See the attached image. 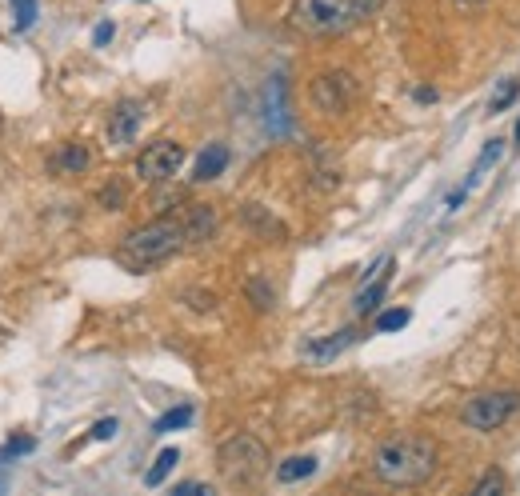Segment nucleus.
Wrapping results in <instances>:
<instances>
[{
	"instance_id": "1",
	"label": "nucleus",
	"mask_w": 520,
	"mask_h": 496,
	"mask_svg": "<svg viewBox=\"0 0 520 496\" xmlns=\"http://www.w3.org/2000/svg\"><path fill=\"white\" fill-rule=\"evenodd\" d=\"M440 452L428 436H392L372 452V476L392 488H420L436 476Z\"/></svg>"
},
{
	"instance_id": "2",
	"label": "nucleus",
	"mask_w": 520,
	"mask_h": 496,
	"mask_svg": "<svg viewBox=\"0 0 520 496\" xmlns=\"http://www.w3.org/2000/svg\"><path fill=\"white\" fill-rule=\"evenodd\" d=\"M384 0H292L288 24L304 36H340L380 12Z\"/></svg>"
},
{
	"instance_id": "3",
	"label": "nucleus",
	"mask_w": 520,
	"mask_h": 496,
	"mask_svg": "<svg viewBox=\"0 0 520 496\" xmlns=\"http://www.w3.org/2000/svg\"><path fill=\"white\" fill-rule=\"evenodd\" d=\"M188 244V232H184V220H172V216H160V220H148L140 228H132L120 248H116V260L132 272H144L152 264H164L168 256H176L180 248Z\"/></svg>"
},
{
	"instance_id": "4",
	"label": "nucleus",
	"mask_w": 520,
	"mask_h": 496,
	"mask_svg": "<svg viewBox=\"0 0 520 496\" xmlns=\"http://www.w3.org/2000/svg\"><path fill=\"white\" fill-rule=\"evenodd\" d=\"M216 472H220L224 484L248 488V484H256V480L268 472V448H264L256 436L236 432V436H228V440L216 448Z\"/></svg>"
},
{
	"instance_id": "5",
	"label": "nucleus",
	"mask_w": 520,
	"mask_h": 496,
	"mask_svg": "<svg viewBox=\"0 0 520 496\" xmlns=\"http://www.w3.org/2000/svg\"><path fill=\"white\" fill-rule=\"evenodd\" d=\"M520 408V392L516 388H492V392H476L464 400L460 408V420L472 428V432H496L500 424H508Z\"/></svg>"
},
{
	"instance_id": "6",
	"label": "nucleus",
	"mask_w": 520,
	"mask_h": 496,
	"mask_svg": "<svg viewBox=\"0 0 520 496\" xmlns=\"http://www.w3.org/2000/svg\"><path fill=\"white\" fill-rule=\"evenodd\" d=\"M356 76L352 72H344V68H336V72H320L316 80H312V104H316V112H324V116H344L352 104H356Z\"/></svg>"
},
{
	"instance_id": "7",
	"label": "nucleus",
	"mask_w": 520,
	"mask_h": 496,
	"mask_svg": "<svg viewBox=\"0 0 520 496\" xmlns=\"http://www.w3.org/2000/svg\"><path fill=\"white\" fill-rule=\"evenodd\" d=\"M184 156H188L184 144H176V140H156V144H148V148L136 156V176L148 180V184L172 180V176L180 172Z\"/></svg>"
},
{
	"instance_id": "8",
	"label": "nucleus",
	"mask_w": 520,
	"mask_h": 496,
	"mask_svg": "<svg viewBox=\"0 0 520 496\" xmlns=\"http://www.w3.org/2000/svg\"><path fill=\"white\" fill-rule=\"evenodd\" d=\"M140 124H144V104H140V100H120V104L108 112V144H112V148L132 144L136 132H140Z\"/></svg>"
},
{
	"instance_id": "9",
	"label": "nucleus",
	"mask_w": 520,
	"mask_h": 496,
	"mask_svg": "<svg viewBox=\"0 0 520 496\" xmlns=\"http://www.w3.org/2000/svg\"><path fill=\"white\" fill-rule=\"evenodd\" d=\"M352 340H356V328H340V332H328V336H320V340H308V344L300 348V356L312 360V364H324V360L340 356Z\"/></svg>"
},
{
	"instance_id": "10",
	"label": "nucleus",
	"mask_w": 520,
	"mask_h": 496,
	"mask_svg": "<svg viewBox=\"0 0 520 496\" xmlns=\"http://www.w3.org/2000/svg\"><path fill=\"white\" fill-rule=\"evenodd\" d=\"M228 144H208L200 156H196V168H192V180L196 184H208V180H216L224 168H228Z\"/></svg>"
},
{
	"instance_id": "11",
	"label": "nucleus",
	"mask_w": 520,
	"mask_h": 496,
	"mask_svg": "<svg viewBox=\"0 0 520 496\" xmlns=\"http://www.w3.org/2000/svg\"><path fill=\"white\" fill-rule=\"evenodd\" d=\"M184 232H188V244L212 240V232H216V212H212V204H192V208L184 212Z\"/></svg>"
},
{
	"instance_id": "12",
	"label": "nucleus",
	"mask_w": 520,
	"mask_h": 496,
	"mask_svg": "<svg viewBox=\"0 0 520 496\" xmlns=\"http://www.w3.org/2000/svg\"><path fill=\"white\" fill-rule=\"evenodd\" d=\"M388 268H392V260L384 256V264H380L376 280H372V284H364V288L356 292V300H352L356 316H368V312H376V308H380V300H384V288H388Z\"/></svg>"
},
{
	"instance_id": "13",
	"label": "nucleus",
	"mask_w": 520,
	"mask_h": 496,
	"mask_svg": "<svg viewBox=\"0 0 520 496\" xmlns=\"http://www.w3.org/2000/svg\"><path fill=\"white\" fill-rule=\"evenodd\" d=\"M500 156H504V140H500V136H492V140L484 144V152L476 156V164L468 168V176H464V188L472 192V188H476V184L484 180V172H488V168H492V164H496Z\"/></svg>"
},
{
	"instance_id": "14",
	"label": "nucleus",
	"mask_w": 520,
	"mask_h": 496,
	"mask_svg": "<svg viewBox=\"0 0 520 496\" xmlns=\"http://www.w3.org/2000/svg\"><path fill=\"white\" fill-rule=\"evenodd\" d=\"M316 472V456H288L276 464V480L280 484H296V480H308Z\"/></svg>"
},
{
	"instance_id": "15",
	"label": "nucleus",
	"mask_w": 520,
	"mask_h": 496,
	"mask_svg": "<svg viewBox=\"0 0 520 496\" xmlns=\"http://www.w3.org/2000/svg\"><path fill=\"white\" fill-rule=\"evenodd\" d=\"M92 164V152L80 144V140H72V144H64L60 152H56V168L60 172H84Z\"/></svg>"
},
{
	"instance_id": "16",
	"label": "nucleus",
	"mask_w": 520,
	"mask_h": 496,
	"mask_svg": "<svg viewBox=\"0 0 520 496\" xmlns=\"http://www.w3.org/2000/svg\"><path fill=\"white\" fill-rule=\"evenodd\" d=\"M176 460H180V452H176V448H160V452H156V460H152V468L144 472V484H148V488H160V484H164V476L176 468Z\"/></svg>"
},
{
	"instance_id": "17",
	"label": "nucleus",
	"mask_w": 520,
	"mask_h": 496,
	"mask_svg": "<svg viewBox=\"0 0 520 496\" xmlns=\"http://www.w3.org/2000/svg\"><path fill=\"white\" fill-rule=\"evenodd\" d=\"M184 424H192V404H180V408H168L156 424H152V432L156 436H164V432H176V428H184Z\"/></svg>"
},
{
	"instance_id": "18",
	"label": "nucleus",
	"mask_w": 520,
	"mask_h": 496,
	"mask_svg": "<svg viewBox=\"0 0 520 496\" xmlns=\"http://www.w3.org/2000/svg\"><path fill=\"white\" fill-rule=\"evenodd\" d=\"M500 492H508V476H504L500 468L484 472V476L472 484V496H500Z\"/></svg>"
},
{
	"instance_id": "19",
	"label": "nucleus",
	"mask_w": 520,
	"mask_h": 496,
	"mask_svg": "<svg viewBox=\"0 0 520 496\" xmlns=\"http://www.w3.org/2000/svg\"><path fill=\"white\" fill-rule=\"evenodd\" d=\"M36 0H12V28L16 32H28L32 24H36Z\"/></svg>"
},
{
	"instance_id": "20",
	"label": "nucleus",
	"mask_w": 520,
	"mask_h": 496,
	"mask_svg": "<svg viewBox=\"0 0 520 496\" xmlns=\"http://www.w3.org/2000/svg\"><path fill=\"white\" fill-rule=\"evenodd\" d=\"M516 92H520V80H504L496 92H492V100H488V112L496 116V112H504L512 100H516Z\"/></svg>"
},
{
	"instance_id": "21",
	"label": "nucleus",
	"mask_w": 520,
	"mask_h": 496,
	"mask_svg": "<svg viewBox=\"0 0 520 496\" xmlns=\"http://www.w3.org/2000/svg\"><path fill=\"white\" fill-rule=\"evenodd\" d=\"M408 320H412V312H408V308H388V312H380V316H376V324H372V328H376V332H396V328H404Z\"/></svg>"
},
{
	"instance_id": "22",
	"label": "nucleus",
	"mask_w": 520,
	"mask_h": 496,
	"mask_svg": "<svg viewBox=\"0 0 520 496\" xmlns=\"http://www.w3.org/2000/svg\"><path fill=\"white\" fill-rule=\"evenodd\" d=\"M124 196H128V192H124V184H120V180H108V184L96 192V200H100L104 208H124Z\"/></svg>"
},
{
	"instance_id": "23",
	"label": "nucleus",
	"mask_w": 520,
	"mask_h": 496,
	"mask_svg": "<svg viewBox=\"0 0 520 496\" xmlns=\"http://www.w3.org/2000/svg\"><path fill=\"white\" fill-rule=\"evenodd\" d=\"M36 448V440L32 436H16V440H8L4 448H0V460H12V456H24V452H32Z\"/></svg>"
},
{
	"instance_id": "24",
	"label": "nucleus",
	"mask_w": 520,
	"mask_h": 496,
	"mask_svg": "<svg viewBox=\"0 0 520 496\" xmlns=\"http://www.w3.org/2000/svg\"><path fill=\"white\" fill-rule=\"evenodd\" d=\"M248 296L256 300V308H260V312H264V308H272V300H276V296H272V288H268L264 280H252V284H248Z\"/></svg>"
},
{
	"instance_id": "25",
	"label": "nucleus",
	"mask_w": 520,
	"mask_h": 496,
	"mask_svg": "<svg viewBox=\"0 0 520 496\" xmlns=\"http://www.w3.org/2000/svg\"><path fill=\"white\" fill-rule=\"evenodd\" d=\"M116 432H120V420H116V416H108V420H96V424H92V440H112Z\"/></svg>"
},
{
	"instance_id": "26",
	"label": "nucleus",
	"mask_w": 520,
	"mask_h": 496,
	"mask_svg": "<svg viewBox=\"0 0 520 496\" xmlns=\"http://www.w3.org/2000/svg\"><path fill=\"white\" fill-rule=\"evenodd\" d=\"M112 32H116V24H112V20H100V24H96V32H92V44H96V48H104V44L112 40Z\"/></svg>"
},
{
	"instance_id": "27",
	"label": "nucleus",
	"mask_w": 520,
	"mask_h": 496,
	"mask_svg": "<svg viewBox=\"0 0 520 496\" xmlns=\"http://www.w3.org/2000/svg\"><path fill=\"white\" fill-rule=\"evenodd\" d=\"M184 492H204V496H208L212 488H208V484H196V480H188V484H176V496H184Z\"/></svg>"
},
{
	"instance_id": "28",
	"label": "nucleus",
	"mask_w": 520,
	"mask_h": 496,
	"mask_svg": "<svg viewBox=\"0 0 520 496\" xmlns=\"http://www.w3.org/2000/svg\"><path fill=\"white\" fill-rule=\"evenodd\" d=\"M412 96H416L420 104H432V100H436V88H428V84H420V88H416Z\"/></svg>"
},
{
	"instance_id": "29",
	"label": "nucleus",
	"mask_w": 520,
	"mask_h": 496,
	"mask_svg": "<svg viewBox=\"0 0 520 496\" xmlns=\"http://www.w3.org/2000/svg\"><path fill=\"white\" fill-rule=\"evenodd\" d=\"M456 4H480V0H456Z\"/></svg>"
},
{
	"instance_id": "30",
	"label": "nucleus",
	"mask_w": 520,
	"mask_h": 496,
	"mask_svg": "<svg viewBox=\"0 0 520 496\" xmlns=\"http://www.w3.org/2000/svg\"><path fill=\"white\" fill-rule=\"evenodd\" d=\"M516 144H520V124H516Z\"/></svg>"
}]
</instances>
